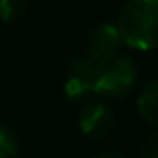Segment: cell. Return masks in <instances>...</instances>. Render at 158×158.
<instances>
[{
    "mask_svg": "<svg viewBox=\"0 0 158 158\" xmlns=\"http://www.w3.org/2000/svg\"><path fill=\"white\" fill-rule=\"evenodd\" d=\"M114 26L126 46L144 52L158 48V0L124 2Z\"/></svg>",
    "mask_w": 158,
    "mask_h": 158,
    "instance_id": "obj_1",
    "label": "cell"
},
{
    "mask_svg": "<svg viewBox=\"0 0 158 158\" xmlns=\"http://www.w3.org/2000/svg\"><path fill=\"white\" fill-rule=\"evenodd\" d=\"M138 82V66L130 56H116L98 72L94 94L100 98H122Z\"/></svg>",
    "mask_w": 158,
    "mask_h": 158,
    "instance_id": "obj_2",
    "label": "cell"
},
{
    "mask_svg": "<svg viewBox=\"0 0 158 158\" xmlns=\"http://www.w3.org/2000/svg\"><path fill=\"white\" fill-rule=\"evenodd\" d=\"M120 46H122V38L118 34V28L110 22H102L90 32L86 42V56L102 68L118 56Z\"/></svg>",
    "mask_w": 158,
    "mask_h": 158,
    "instance_id": "obj_3",
    "label": "cell"
},
{
    "mask_svg": "<svg viewBox=\"0 0 158 158\" xmlns=\"http://www.w3.org/2000/svg\"><path fill=\"white\" fill-rule=\"evenodd\" d=\"M100 66L94 64L88 56H76L70 60L68 72H66L64 82V92L68 98H80L84 94L94 92V86L98 80Z\"/></svg>",
    "mask_w": 158,
    "mask_h": 158,
    "instance_id": "obj_4",
    "label": "cell"
},
{
    "mask_svg": "<svg viewBox=\"0 0 158 158\" xmlns=\"http://www.w3.org/2000/svg\"><path fill=\"white\" fill-rule=\"evenodd\" d=\"M78 124H80L82 134L94 140H102L114 130V116L106 102L96 98V100H88L80 108Z\"/></svg>",
    "mask_w": 158,
    "mask_h": 158,
    "instance_id": "obj_5",
    "label": "cell"
},
{
    "mask_svg": "<svg viewBox=\"0 0 158 158\" xmlns=\"http://www.w3.org/2000/svg\"><path fill=\"white\" fill-rule=\"evenodd\" d=\"M138 114L152 126H158V78L148 82L136 100Z\"/></svg>",
    "mask_w": 158,
    "mask_h": 158,
    "instance_id": "obj_6",
    "label": "cell"
},
{
    "mask_svg": "<svg viewBox=\"0 0 158 158\" xmlns=\"http://www.w3.org/2000/svg\"><path fill=\"white\" fill-rule=\"evenodd\" d=\"M30 0H0V22L18 20L28 10Z\"/></svg>",
    "mask_w": 158,
    "mask_h": 158,
    "instance_id": "obj_7",
    "label": "cell"
},
{
    "mask_svg": "<svg viewBox=\"0 0 158 158\" xmlns=\"http://www.w3.org/2000/svg\"><path fill=\"white\" fill-rule=\"evenodd\" d=\"M18 154V136L6 124H0V158H14Z\"/></svg>",
    "mask_w": 158,
    "mask_h": 158,
    "instance_id": "obj_8",
    "label": "cell"
},
{
    "mask_svg": "<svg viewBox=\"0 0 158 158\" xmlns=\"http://www.w3.org/2000/svg\"><path fill=\"white\" fill-rule=\"evenodd\" d=\"M138 158H158V130L150 132L142 140L138 150Z\"/></svg>",
    "mask_w": 158,
    "mask_h": 158,
    "instance_id": "obj_9",
    "label": "cell"
},
{
    "mask_svg": "<svg viewBox=\"0 0 158 158\" xmlns=\"http://www.w3.org/2000/svg\"><path fill=\"white\" fill-rule=\"evenodd\" d=\"M92 158H124L122 154H116V152H100V154L92 156Z\"/></svg>",
    "mask_w": 158,
    "mask_h": 158,
    "instance_id": "obj_10",
    "label": "cell"
}]
</instances>
